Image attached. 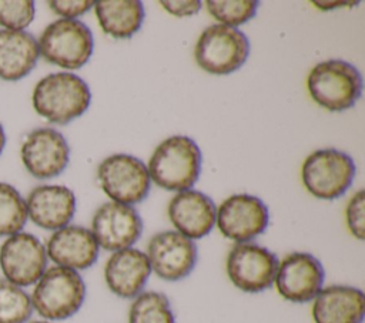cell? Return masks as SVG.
I'll use <instances>...</instances> for the list:
<instances>
[{"mask_svg": "<svg viewBox=\"0 0 365 323\" xmlns=\"http://www.w3.org/2000/svg\"><path fill=\"white\" fill-rule=\"evenodd\" d=\"M148 175L167 191H187L198 179L201 171V151L194 139L173 135L164 139L153 152Z\"/></svg>", "mask_w": 365, "mask_h": 323, "instance_id": "obj_1", "label": "cell"}, {"mask_svg": "<svg viewBox=\"0 0 365 323\" xmlns=\"http://www.w3.org/2000/svg\"><path fill=\"white\" fill-rule=\"evenodd\" d=\"M31 101L38 115L54 124H67L88 108L91 92L78 75L53 73L36 84Z\"/></svg>", "mask_w": 365, "mask_h": 323, "instance_id": "obj_2", "label": "cell"}, {"mask_svg": "<svg viewBox=\"0 0 365 323\" xmlns=\"http://www.w3.org/2000/svg\"><path fill=\"white\" fill-rule=\"evenodd\" d=\"M31 306L43 320H64L76 314L86 299V283L78 272L51 266L34 283Z\"/></svg>", "mask_w": 365, "mask_h": 323, "instance_id": "obj_3", "label": "cell"}, {"mask_svg": "<svg viewBox=\"0 0 365 323\" xmlns=\"http://www.w3.org/2000/svg\"><path fill=\"white\" fill-rule=\"evenodd\" d=\"M307 85L311 98L329 111L351 108L362 94L359 71L344 60H327L314 65Z\"/></svg>", "mask_w": 365, "mask_h": 323, "instance_id": "obj_4", "label": "cell"}, {"mask_svg": "<svg viewBox=\"0 0 365 323\" xmlns=\"http://www.w3.org/2000/svg\"><path fill=\"white\" fill-rule=\"evenodd\" d=\"M37 46L46 61L67 70H77L91 57L94 41L91 30L83 21L58 18L43 30Z\"/></svg>", "mask_w": 365, "mask_h": 323, "instance_id": "obj_5", "label": "cell"}, {"mask_svg": "<svg viewBox=\"0 0 365 323\" xmlns=\"http://www.w3.org/2000/svg\"><path fill=\"white\" fill-rule=\"evenodd\" d=\"M355 176L352 158L338 149L325 148L314 151L302 164L301 178L315 198L332 201L351 186Z\"/></svg>", "mask_w": 365, "mask_h": 323, "instance_id": "obj_6", "label": "cell"}, {"mask_svg": "<svg viewBox=\"0 0 365 323\" xmlns=\"http://www.w3.org/2000/svg\"><path fill=\"white\" fill-rule=\"evenodd\" d=\"M248 53L250 43L242 31L224 24H212L198 37L194 57L204 71L225 75L238 70Z\"/></svg>", "mask_w": 365, "mask_h": 323, "instance_id": "obj_7", "label": "cell"}, {"mask_svg": "<svg viewBox=\"0 0 365 323\" xmlns=\"http://www.w3.org/2000/svg\"><path fill=\"white\" fill-rule=\"evenodd\" d=\"M97 178L104 194L123 205L138 203L150 191V175L143 161L127 154H114L103 159Z\"/></svg>", "mask_w": 365, "mask_h": 323, "instance_id": "obj_8", "label": "cell"}, {"mask_svg": "<svg viewBox=\"0 0 365 323\" xmlns=\"http://www.w3.org/2000/svg\"><path fill=\"white\" fill-rule=\"evenodd\" d=\"M278 266L275 253L252 243H235L225 260V270L231 283L245 293H259L274 285Z\"/></svg>", "mask_w": 365, "mask_h": 323, "instance_id": "obj_9", "label": "cell"}, {"mask_svg": "<svg viewBox=\"0 0 365 323\" xmlns=\"http://www.w3.org/2000/svg\"><path fill=\"white\" fill-rule=\"evenodd\" d=\"M0 269L4 279L16 286L34 285L47 269L44 245L27 232L9 236L0 246Z\"/></svg>", "mask_w": 365, "mask_h": 323, "instance_id": "obj_10", "label": "cell"}, {"mask_svg": "<svg viewBox=\"0 0 365 323\" xmlns=\"http://www.w3.org/2000/svg\"><path fill=\"white\" fill-rule=\"evenodd\" d=\"M324 279L325 272L319 259L308 252H292L278 262L274 285L285 300L305 303L322 289Z\"/></svg>", "mask_w": 365, "mask_h": 323, "instance_id": "obj_11", "label": "cell"}, {"mask_svg": "<svg viewBox=\"0 0 365 323\" xmlns=\"http://www.w3.org/2000/svg\"><path fill=\"white\" fill-rule=\"evenodd\" d=\"M145 255L151 272L163 280L177 282L192 272L198 252L194 240L177 231H164L151 236Z\"/></svg>", "mask_w": 365, "mask_h": 323, "instance_id": "obj_12", "label": "cell"}, {"mask_svg": "<svg viewBox=\"0 0 365 323\" xmlns=\"http://www.w3.org/2000/svg\"><path fill=\"white\" fill-rule=\"evenodd\" d=\"M268 208L265 203L248 194H237L218 206L215 223L218 231L235 243L251 242L268 226Z\"/></svg>", "mask_w": 365, "mask_h": 323, "instance_id": "obj_13", "label": "cell"}, {"mask_svg": "<svg viewBox=\"0 0 365 323\" xmlns=\"http://www.w3.org/2000/svg\"><path fill=\"white\" fill-rule=\"evenodd\" d=\"M90 231L100 248L115 252L133 248L143 233V221L133 206L111 201L94 212Z\"/></svg>", "mask_w": 365, "mask_h": 323, "instance_id": "obj_14", "label": "cell"}, {"mask_svg": "<svg viewBox=\"0 0 365 323\" xmlns=\"http://www.w3.org/2000/svg\"><path fill=\"white\" fill-rule=\"evenodd\" d=\"M20 154L26 169L34 178L48 179L64 171L68 164L70 148L58 131L37 128L26 137Z\"/></svg>", "mask_w": 365, "mask_h": 323, "instance_id": "obj_15", "label": "cell"}, {"mask_svg": "<svg viewBox=\"0 0 365 323\" xmlns=\"http://www.w3.org/2000/svg\"><path fill=\"white\" fill-rule=\"evenodd\" d=\"M44 248L47 259L54 262L56 266L76 272L93 266L100 252L91 231L78 225H67L54 231Z\"/></svg>", "mask_w": 365, "mask_h": 323, "instance_id": "obj_16", "label": "cell"}, {"mask_svg": "<svg viewBox=\"0 0 365 323\" xmlns=\"http://www.w3.org/2000/svg\"><path fill=\"white\" fill-rule=\"evenodd\" d=\"M167 212L175 231L191 240L204 238L215 225L217 208L212 199L200 191L178 192L171 198Z\"/></svg>", "mask_w": 365, "mask_h": 323, "instance_id": "obj_17", "label": "cell"}, {"mask_svg": "<svg viewBox=\"0 0 365 323\" xmlns=\"http://www.w3.org/2000/svg\"><path fill=\"white\" fill-rule=\"evenodd\" d=\"M27 218L47 231H57L70 223L76 212V196L64 185H40L27 195Z\"/></svg>", "mask_w": 365, "mask_h": 323, "instance_id": "obj_18", "label": "cell"}, {"mask_svg": "<svg viewBox=\"0 0 365 323\" xmlns=\"http://www.w3.org/2000/svg\"><path fill=\"white\" fill-rule=\"evenodd\" d=\"M151 275L145 252L127 248L115 250L104 266V280L110 292L123 299H134L140 295Z\"/></svg>", "mask_w": 365, "mask_h": 323, "instance_id": "obj_19", "label": "cell"}, {"mask_svg": "<svg viewBox=\"0 0 365 323\" xmlns=\"http://www.w3.org/2000/svg\"><path fill=\"white\" fill-rule=\"evenodd\" d=\"M314 323H362L365 317V296L358 287L331 285L322 287L312 299Z\"/></svg>", "mask_w": 365, "mask_h": 323, "instance_id": "obj_20", "label": "cell"}, {"mask_svg": "<svg viewBox=\"0 0 365 323\" xmlns=\"http://www.w3.org/2000/svg\"><path fill=\"white\" fill-rule=\"evenodd\" d=\"M37 40L24 30H0V78L16 81L26 77L38 58Z\"/></svg>", "mask_w": 365, "mask_h": 323, "instance_id": "obj_21", "label": "cell"}, {"mask_svg": "<svg viewBox=\"0 0 365 323\" xmlns=\"http://www.w3.org/2000/svg\"><path fill=\"white\" fill-rule=\"evenodd\" d=\"M94 11L103 31L114 38H128L144 20V7L138 0L94 1Z\"/></svg>", "mask_w": 365, "mask_h": 323, "instance_id": "obj_22", "label": "cell"}, {"mask_svg": "<svg viewBox=\"0 0 365 323\" xmlns=\"http://www.w3.org/2000/svg\"><path fill=\"white\" fill-rule=\"evenodd\" d=\"M128 323H175L168 297L155 290L137 295L128 309Z\"/></svg>", "mask_w": 365, "mask_h": 323, "instance_id": "obj_23", "label": "cell"}, {"mask_svg": "<svg viewBox=\"0 0 365 323\" xmlns=\"http://www.w3.org/2000/svg\"><path fill=\"white\" fill-rule=\"evenodd\" d=\"M27 208L24 199L10 184L0 182V236H11L24 228Z\"/></svg>", "mask_w": 365, "mask_h": 323, "instance_id": "obj_24", "label": "cell"}, {"mask_svg": "<svg viewBox=\"0 0 365 323\" xmlns=\"http://www.w3.org/2000/svg\"><path fill=\"white\" fill-rule=\"evenodd\" d=\"M31 313L29 293L23 287L0 279V323H27Z\"/></svg>", "mask_w": 365, "mask_h": 323, "instance_id": "obj_25", "label": "cell"}, {"mask_svg": "<svg viewBox=\"0 0 365 323\" xmlns=\"http://www.w3.org/2000/svg\"><path fill=\"white\" fill-rule=\"evenodd\" d=\"M208 13L221 21V24L228 27H237L251 20L258 9V1L255 0H208L207 3Z\"/></svg>", "mask_w": 365, "mask_h": 323, "instance_id": "obj_26", "label": "cell"}, {"mask_svg": "<svg viewBox=\"0 0 365 323\" xmlns=\"http://www.w3.org/2000/svg\"><path fill=\"white\" fill-rule=\"evenodd\" d=\"M34 18V3L23 1H1L0 0V26L7 30H23Z\"/></svg>", "mask_w": 365, "mask_h": 323, "instance_id": "obj_27", "label": "cell"}, {"mask_svg": "<svg viewBox=\"0 0 365 323\" xmlns=\"http://www.w3.org/2000/svg\"><path fill=\"white\" fill-rule=\"evenodd\" d=\"M364 213H365V192L364 189H359L356 194L352 195L345 209L346 226L349 232L359 240L365 239V215Z\"/></svg>", "mask_w": 365, "mask_h": 323, "instance_id": "obj_28", "label": "cell"}, {"mask_svg": "<svg viewBox=\"0 0 365 323\" xmlns=\"http://www.w3.org/2000/svg\"><path fill=\"white\" fill-rule=\"evenodd\" d=\"M48 6L50 9L61 16L63 18H76L81 14H84L86 11H88L93 6H94V1H83V0H53V1H48Z\"/></svg>", "mask_w": 365, "mask_h": 323, "instance_id": "obj_29", "label": "cell"}, {"mask_svg": "<svg viewBox=\"0 0 365 323\" xmlns=\"http://www.w3.org/2000/svg\"><path fill=\"white\" fill-rule=\"evenodd\" d=\"M160 4L173 16L177 17H185V16H192L200 11L201 9V1L198 0H161Z\"/></svg>", "mask_w": 365, "mask_h": 323, "instance_id": "obj_30", "label": "cell"}, {"mask_svg": "<svg viewBox=\"0 0 365 323\" xmlns=\"http://www.w3.org/2000/svg\"><path fill=\"white\" fill-rule=\"evenodd\" d=\"M359 1H314V4L318 9L322 10H329V9H336V7H345V6H356Z\"/></svg>", "mask_w": 365, "mask_h": 323, "instance_id": "obj_31", "label": "cell"}, {"mask_svg": "<svg viewBox=\"0 0 365 323\" xmlns=\"http://www.w3.org/2000/svg\"><path fill=\"white\" fill-rule=\"evenodd\" d=\"M4 145H6V134H4V129H3V127L0 124V154H1V151L4 148Z\"/></svg>", "mask_w": 365, "mask_h": 323, "instance_id": "obj_32", "label": "cell"}, {"mask_svg": "<svg viewBox=\"0 0 365 323\" xmlns=\"http://www.w3.org/2000/svg\"><path fill=\"white\" fill-rule=\"evenodd\" d=\"M27 323H53V322H48V320H29Z\"/></svg>", "mask_w": 365, "mask_h": 323, "instance_id": "obj_33", "label": "cell"}]
</instances>
